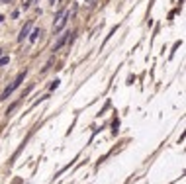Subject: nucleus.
Here are the masks:
<instances>
[{
	"label": "nucleus",
	"instance_id": "nucleus-1",
	"mask_svg": "<svg viewBox=\"0 0 186 184\" xmlns=\"http://www.w3.org/2000/svg\"><path fill=\"white\" fill-rule=\"evenodd\" d=\"M24 78H26V71H24V73H20V74H18V77H16V80H14V82H12V84H10V86H8V88H6V90H4V92H2V96H0V100H6V98H8V96H10V94H12V92H14V90H16V88H18V86H20V84H22V82H24Z\"/></svg>",
	"mask_w": 186,
	"mask_h": 184
},
{
	"label": "nucleus",
	"instance_id": "nucleus-2",
	"mask_svg": "<svg viewBox=\"0 0 186 184\" xmlns=\"http://www.w3.org/2000/svg\"><path fill=\"white\" fill-rule=\"evenodd\" d=\"M67 20H69V10H61V14L57 16V22H55V26H53V31H61L63 28H65Z\"/></svg>",
	"mask_w": 186,
	"mask_h": 184
},
{
	"label": "nucleus",
	"instance_id": "nucleus-3",
	"mask_svg": "<svg viewBox=\"0 0 186 184\" xmlns=\"http://www.w3.org/2000/svg\"><path fill=\"white\" fill-rule=\"evenodd\" d=\"M30 28H31V22H28V24L22 28V31H20V35H18V41H24L26 37H28V34H30Z\"/></svg>",
	"mask_w": 186,
	"mask_h": 184
},
{
	"label": "nucleus",
	"instance_id": "nucleus-4",
	"mask_svg": "<svg viewBox=\"0 0 186 184\" xmlns=\"http://www.w3.org/2000/svg\"><path fill=\"white\" fill-rule=\"evenodd\" d=\"M69 35H71V34H63V35L59 37V41H57V43H55V47H53V51H59V49H61V47H63V45H65V41L69 39Z\"/></svg>",
	"mask_w": 186,
	"mask_h": 184
},
{
	"label": "nucleus",
	"instance_id": "nucleus-5",
	"mask_svg": "<svg viewBox=\"0 0 186 184\" xmlns=\"http://www.w3.org/2000/svg\"><path fill=\"white\" fill-rule=\"evenodd\" d=\"M39 35H41V31H39V30H34V34H31V37H30V41L34 43V41H35V39H37V37H39Z\"/></svg>",
	"mask_w": 186,
	"mask_h": 184
},
{
	"label": "nucleus",
	"instance_id": "nucleus-6",
	"mask_svg": "<svg viewBox=\"0 0 186 184\" xmlns=\"http://www.w3.org/2000/svg\"><path fill=\"white\" fill-rule=\"evenodd\" d=\"M8 61H10L8 57H2V55H0V67H2V65H8Z\"/></svg>",
	"mask_w": 186,
	"mask_h": 184
},
{
	"label": "nucleus",
	"instance_id": "nucleus-7",
	"mask_svg": "<svg viewBox=\"0 0 186 184\" xmlns=\"http://www.w3.org/2000/svg\"><path fill=\"white\" fill-rule=\"evenodd\" d=\"M31 2H34V0H26V2L22 4V8H24V10H28V8L31 6Z\"/></svg>",
	"mask_w": 186,
	"mask_h": 184
},
{
	"label": "nucleus",
	"instance_id": "nucleus-8",
	"mask_svg": "<svg viewBox=\"0 0 186 184\" xmlns=\"http://www.w3.org/2000/svg\"><path fill=\"white\" fill-rule=\"evenodd\" d=\"M55 2H57V0H51V4H53V6H55Z\"/></svg>",
	"mask_w": 186,
	"mask_h": 184
},
{
	"label": "nucleus",
	"instance_id": "nucleus-9",
	"mask_svg": "<svg viewBox=\"0 0 186 184\" xmlns=\"http://www.w3.org/2000/svg\"><path fill=\"white\" fill-rule=\"evenodd\" d=\"M2 2H4V4H8V2H10V0H2Z\"/></svg>",
	"mask_w": 186,
	"mask_h": 184
},
{
	"label": "nucleus",
	"instance_id": "nucleus-10",
	"mask_svg": "<svg viewBox=\"0 0 186 184\" xmlns=\"http://www.w3.org/2000/svg\"><path fill=\"white\" fill-rule=\"evenodd\" d=\"M2 20H4V18H2V16H0V22H2Z\"/></svg>",
	"mask_w": 186,
	"mask_h": 184
},
{
	"label": "nucleus",
	"instance_id": "nucleus-11",
	"mask_svg": "<svg viewBox=\"0 0 186 184\" xmlns=\"http://www.w3.org/2000/svg\"><path fill=\"white\" fill-rule=\"evenodd\" d=\"M0 55H2V49H0Z\"/></svg>",
	"mask_w": 186,
	"mask_h": 184
}]
</instances>
